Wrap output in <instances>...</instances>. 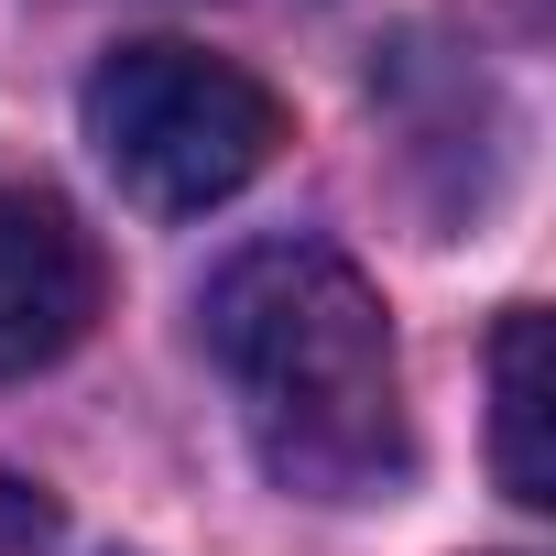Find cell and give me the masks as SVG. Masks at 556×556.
I'll list each match as a JSON object with an SVG mask.
<instances>
[{
    "label": "cell",
    "mask_w": 556,
    "mask_h": 556,
    "mask_svg": "<svg viewBox=\"0 0 556 556\" xmlns=\"http://www.w3.org/2000/svg\"><path fill=\"white\" fill-rule=\"evenodd\" d=\"M55 534V502L23 480V469H0V556H23V545H45Z\"/></svg>",
    "instance_id": "cell-5"
},
{
    "label": "cell",
    "mask_w": 556,
    "mask_h": 556,
    "mask_svg": "<svg viewBox=\"0 0 556 556\" xmlns=\"http://www.w3.org/2000/svg\"><path fill=\"white\" fill-rule=\"evenodd\" d=\"M99 317V251L88 229L34 197V186H0V382H23L45 361H66Z\"/></svg>",
    "instance_id": "cell-3"
},
{
    "label": "cell",
    "mask_w": 556,
    "mask_h": 556,
    "mask_svg": "<svg viewBox=\"0 0 556 556\" xmlns=\"http://www.w3.org/2000/svg\"><path fill=\"white\" fill-rule=\"evenodd\" d=\"M545 306H502L491 328V469L523 513L556 502V447H545Z\"/></svg>",
    "instance_id": "cell-4"
},
{
    "label": "cell",
    "mask_w": 556,
    "mask_h": 556,
    "mask_svg": "<svg viewBox=\"0 0 556 556\" xmlns=\"http://www.w3.org/2000/svg\"><path fill=\"white\" fill-rule=\"evenodd\" d=\"M77 121H88L110 186L153 218H197L285 153V99L251 66H229L207 45H175V34L99 55L88 88H77Z\"/></svg>",
    "instance_id": "cell-2"
},
{
    "label": "cell",
    "mask_w": 556,
    "mask_h": 556,
    "mask_svg": "<svg viewBox=\"0 0 556 556\" xmlns=\"http://www.w3.org/2000/svg\"><path fill=\"white\" fill-rule=\"evenodd\" d=\"M207 361L251 426V458L295 502H393L415 469L404 361L371 273L328 240H251L207 273Z\"/></svg>",
    "instance_id": "cell-1"
}]
</instances>
